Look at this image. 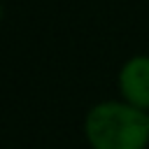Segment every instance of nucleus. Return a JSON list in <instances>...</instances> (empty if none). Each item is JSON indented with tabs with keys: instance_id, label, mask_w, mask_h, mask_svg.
Returning a JSON list of instances; mask_svg holds the SVG:
<instances>
[{
	"instance_id": "f257e3e1",
	"label": "nucleus",
	"mask_w": 149,
	"mask_h": 149,
	"mask_svg": "<svg viewBox=\"0 0 149 149\" xmlns=\"http://www.w3.org/2000/svg\"><path fill=\"white\" fill-rule=\"evenodd\" d=\"M84 137L91 149H147V112L126 100L95 102L84 116Z\"/></svg>"
},
{
	"instance_id": "f03ea898",
	"label": "nucleus",
	"mask_w": 149,
	"mask_h": 149,
	"mask_svg": "<svg viewBox=\"0 0 149 149\" xmlns=\"http://www.w3.org/2000/svg\"><path fill=\"white\" fill-rule=\"evenodd\" d=\"M121 100L137 109H149V54H135L123 61L116 74Z\"/></svg>"
},
{
	"instance_id": "7ed1b4c3",
	"label": "nucleus",
	"mask_w": 149,
	"mask_h": 149,
	"mask_svg": "<svg viewBox=\"0 0 149 149\" xmlns=\"http://www.w3.org/2000/svg\"><path fill=\"white\" fill-rule=\"evenodd\" d=\"M0 21H2V7H0Z\"/></svg>"
},
{
	"instance_id": "20e7f679",
	"label": "nucleus",
	"mask_w": 149,
	"mask_h": 149,
	"mask_svg": "<svg viewBox=\"0 0 149 149\" xmlns=\"http://www.w3.org/2000/svg\"><path fill=\"white\" fill-rule=\"evenodd\" d=\"M147 121H149V109H147Z\"/></svg>"
}]
</instances>
